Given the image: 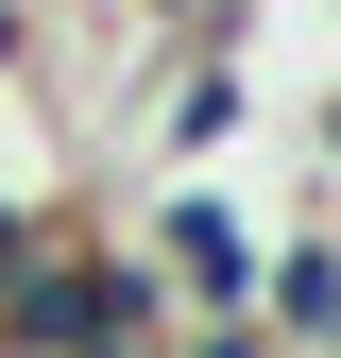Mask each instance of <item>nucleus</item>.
<instances>
[{"label": "nucleus", "mask_w": 341, "mask_h": 358, "mask_svg": "<svg viewBox=\"0 0 341 358\" xmlns=\"http://www.w3.org/2000/svg\"><path fill=\"white\" fill-rule=\"evenodd\" d=\"M154 273H170V307H188V324H222V307H256V273H273V239H256V222H239V188H222V171H188V188H170L154 205Z\"/></svg>", "instance_id": "1"}, {"label": "nucleus", "mask_w": 341, "mask_h": 358, "mask_svg": "<svg viewBox=\"0 0 341 358\" xmlns=\"http://www.w3.org/2000/svg\"><path fill=\"white\" fill-rule=\"evenodd\" d=\"M239 120H256V69H239V52H170V69H154V154H170V171H222Z\"/></svg>", "instance_id": "2"}, {"label": "nucleus", "mask_w": 341, "mask_h": 358, "mask_svg": "<svg viewBox=\"0 0 341 358\" xmlns=\"http://www.w3.org/2000/svg\"><path fill=\"white\" fill-rule=\"evenodd\" d=\"M256 324H273L290 358H324L341 341V239L307 222V239H273V273H256Z\"/></svg>", "instance_id": "3"}, {"label": "nucleus", "mask_w": 341, "mask_h": 358, "mask_svg": "<svg viewBox=\"0 0 341 358\" xmlns=\"http://www.w3.org/2000/svg\"><path fill=\"white\" fill-rule=\"evenodd\" d=\"M85 222H68V188H34V171H0V290L34 273V256H68Z\"/></svg>", "instance_id": "4"}, {"label": "nucleus", "mask_w": 341, "mask_h": 358, "mask_svg": "<svg viewBox=\"0 0 341 358\" xmlns=\"http://www.w3.org/2000/svg\"><path fill=\"white\" fill-rule=\"evenodd\" d=\"M119 17H137L154 52H239V34H256V0H119Z\"/></svg>", "instance_id": "5"}, {"label": "nucleus", "mask_w": 341, "mask_h": 358, "mask_svg": "<svg viewBox=\"0 0 341 358\" xmlns=\"http://www.w3.org/2000/svg\"><path fill=\"white\" fill-rule=\"evenodd\" d=\"M170 358H290V341L256 324V307H222V324H170Z\"/></svg>", "instance_id": "6"}, {"label": "nucleus", "mask_w": 341, "mask_h": 358, "mask_svg": "<svg viewBox=\"0 0 341 358\" xmlns=\"http://www.w3.org/2000/svg\"><path fill=\"white\" fill-rule=\"evenodd\" d=\"M307 154H324V188H341V85H324V120H307Z\"/></svg>", "instance_id": "7"}]
</instances>
